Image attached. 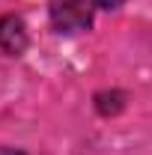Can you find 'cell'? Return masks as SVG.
<instances>
[{
    "label": "cell",
    "mask_w": 152,
    "mask_h": 155,
    "mask_svg": "<svg viewBox=\"0 0 152 155\" xmlns=\"http://www.w3.org/2000/svg\"><path fill=\"white\" fill-rule=\"evenodd\" d=\"M95 6H101V9H119L125 0H93Z\"/></svg>",
    "instance_id": "3"
},
{
    "label": "cell",
    "mask_w": 152,
    "mask_h": 155,
    "mask_svg": "<svg viewBox=\"0 0 152 155\" xmlns=\"http://www.w3.org/2000/svg\"><path fill=\"white\" fill-rule=\"evenodd\" d=\"M51 24L60 33H81L93 24V3L90 0H51L48 3Z\"/></svg>",
    "instance_id": "1"
},
{
    "label": "cell",
    "mask_w": 152,
    "mask_h": 155,
    "mask_svg": "<svg viewBox=\"0 0 152 155\" xmlns=\"http://www.w3.org/2000/svg\"><path fill=\"white\" fill-rule=\"evenodd\" d=\"M0 48L12 57L24 54L27 48V27L18 15H3L0 18Z\"/></svg>",
    "instance_id": "2"
},
{
    "label": "cell",
    "mask_w": 152,
    "mask_h": 155,
    "mask_svg": "<svg viewBox=\"0 0 152 155\" xmlns=\"http://www.w3.org/2000/svg\"><path fill=\"white\" fill-rule=\"evenodd\" d=\"M0 155H21V152H15V149H0Z\"/></svg>",
    "instance_id": "4"
}]
</instances>
